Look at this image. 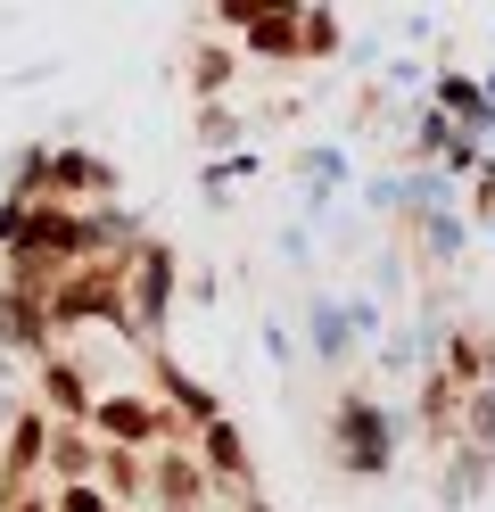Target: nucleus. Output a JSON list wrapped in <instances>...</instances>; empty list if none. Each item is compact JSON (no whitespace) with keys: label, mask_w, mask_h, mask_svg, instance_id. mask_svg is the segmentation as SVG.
Here are the masks:
<instances>
[{"label":"nucleus","mask_w":495,"mask_h":512,"mask_svg":"<svg viewBox=\"0 0 495 512\" xmlns=\"http://www.w3.org/2000/svg\"><path fill=\"white\" fill-rule=\"evenodd\" d=\"M339 446H347V463H355V471H380V463H388V430H380V413H372V405H347V413H339Z\"/></svg>","instance_id":"f03ea898"},{"label":"nucleus","mask_w":495,"mask_h":512,"mask_svg":"<svg viewBox=\"0 0 495 512\" xmlns=\"http://www.w3.org/2000/svg\"><path fill=\"white\" fill-rule=\"evenodd\" d=\"M174 422H182V413H165V405L141 397V389H108V397L91 405V430L108 438V446H124V455H132V446H157Z\"/></svg>","instance_id":"f257e3e1"},{"label":"nucleus","mask_w":495,"mask_h":512,"mask_svg":"<svg viewBox=\"0 0 495 512\" xmlns=\"http://www.w3.org/2000/svg\"><path fill=\"white\" fill-rule=\"evenodd\" d=\"M149 479H157V504L165 512H198V496H207V471H198L190 455H165Z\"/></svg>","instance_id":"7ed1b4c3"},{"label":"nucleus","mask_w":495,"mask_h":512,"mask_svg":"<svg viewBox=\"0 0 495 512\" xmlns=\"http://www.w3.org/2000/svg\"><path fill=\"white\" fill-rule=\"evenodd\" d=\"M9 512H58L50 496H9Z\"/></svg>","instance_id":"20e7f679"}]
</instances>
